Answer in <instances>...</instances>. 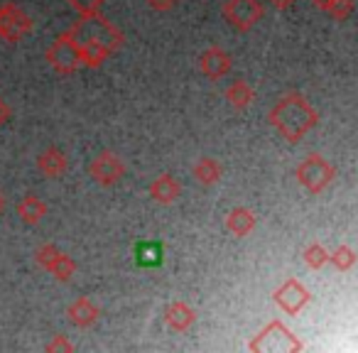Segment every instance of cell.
Returning <instances> with one entry per match:
<instances>
[{"instance_id":"obj_19","label":"cell","mask_w":358,"mask_h":353,"mask_svg":"<svg viewBox=\"0 0 358 353\" xmlns=\"http://www.w3.org/2000/svg\"><path fill=\"white\" fill-rule=\"evenodd\" d=\"M192 174H194V180L204 187H211L221 180V174H224V167L216 162L214 157H201L196 159V164L192 167Z\"/></svg>"},{"instance_id":"obj_3","label":"cell","mask_w":358,"mask_h":353,"mask_svg":"<svg viewBox=\"0 0 358 353\" xmlns=\"http://www.w3.org/2000/svg\"><path fill=\"white\" fill-rule=\"evenodd\" d=\"M294 177L309 194H322L336 177V167L322 154H307L294 169Z\"/></svg>"},{"instance_id":"obj_24","label":"cell","mask_w":358,"mask_h":353,"mask_svg":"<svg viewBox=\"0 0 358 353\" xmlns=\"http://www.w3.org/2000/svg\"><path fill=\"white\" fill-rule=\"evenodd\" d=\"M71 8H74L79 15H94V13L101 10L103 0H66Z\"/></svg>"},{"instance_id":"obj_10","label":"cell","mask_w":358,"mask_h":353,"mask_svg":"<svg viewBox=\"0 0 358 353\" xmlns=\"http://www.w3.org/2000/svg\"><path fill=\"white\" fill-rule=\"evenodd\" d=\"M199 69L206 79L219 81V79H224V76L231 74V69H234V59H231L229 52L221 50V47H209V50L199 57Z\"/></svg>"},{"instance_id":"obj_15","label":"cell","mask_w":358,"mask_h":353,"mask_svg":"<svg viewBox=\"0 0 358 353\" xmlns=\"http://www.w3.org/2000/svg\"><path fill=\"white\" fill-rule=\"evenodd\" d=\"M196 322V312L187 302H172L164 309V324L172 331H187Z\"/></svg>"},{"instance_id":"obj_20","label":"cell","mask_w":358,"mask_h":353,"mask_svg":"<svg viewBox=\"0 0 358 353\" xmlns=\"http://www.w3.org/2000/svg\"><path fill=\"white\" fill-rule=\"evenodd\" d=\"M329 263H334V268L346 273V270H351L356 265V250L351 245H338L334 253H329Z\"/></svg>"},{"instance_id":"obj_2","label":"cell","mask_w":358,"mask_h":353,"mask_svg":"<svg viewBox=\"0 0 358 353\" xmlns=\"http://www.w3.org/2000/svg\"><path fill=\"white\" fill-rule=\"evenodd\" d=\"M268 120L287 143H299L319 123V113L309 106V101L304 96L285 94L270 108Z\"/></svg>"},{"instance_id":"obj_13","label":"cell","mask_w":358,"mask_h":353,"mask_svg":"<svg viewBox=\"0 0 358 353\" xmlns=\"http://www.w3.org/2000/svg\"><path fill=\"white\" fill-rule=\"evenodd\" d=\"M37 169L45 177H50V180H59L62 174H66V169H69V159H66V154L59 147H47L37 157Z\"/></svg>"},{"instance_id":"obj_5","label":"cell","mask_w":358,"mask_h":353,"mask_svg":"<svg viewBox=\"0 0 358 353\" xmlns=\"http://www.w3.org/2000/svg\"><path fill=\"white\" fill-rule=\"evenodd\" d=\"M32 30H35V22L17 3H3L0 6V40L20 42L27 35H32Z\"/></svg>"},{"instance_id":"obj_9","label":"cell","mask_w":358,"mask_h":353,"mask_svg":"<svg viewBox=\"0 0 358 353\" xmlns=\"http://www.w3.org/2000/svg\"><path fill=\"white\" fill-rule=\"evenodd\" d=\"M275 302L280 304V309H285V312L294 317V314H299L312 302V294H309V289H304L302 284H299V280L287 278L280 284L278 292H275Z\"/></svg>"},{"instance_id":"obj_23","label":"cell","mask_w":358,"mask_h":353,"mask_svg":"<svg viewBox=\"0 0 358 353\" xmlns=\"http://www.w3.org/2000/svg\"><path fill=\"white\" fill-rule=\"evenodd\" d=\"M162 245L157 243H145L140 245V263L143 265H157L159 260H162Z\"/></svg>"},{"instance_id":"obj_12","label":"cell","mask_w":358,"mask_h":353,"mask_svg":"<svg viewBox=\"0 0 358 353\" xmlns=\"http://www.w3.org/2000/svg\"><path fill=\"white\" fill-rule=\"evenodd\" d=\"M179 194H182V185L174 180L172 174H159L157 180H152V185H150V199L162 206L174 204Z\"/></svg>"},{"instance_id":"obj_18","label":"cell","mask_w":358,"mask_h":353,"mask_svg":"<svg viewBox=\"0 0 358 353\" xmlns=\"http://www.w3.org/2000/svg\"><path fill=\"white\" fill-rule=\"evenodd\" d=\"M226 101H229V106H231V108H236V110L250 108V103L255 101L253 86H250L248 81H243V79L234 81V84L226 89Z\"/></svg>"},{"instance_id":"obj_6","label":"cell","mask_w":358,"mask_h":353,"mask_svg":"<svg viewBox=\"0 0 358 353\" xmlns=\"http://www.w3.org/2000/svg\"><path fill=\"white\" fill-rule=\"evenodd\" d=\"M221 13L236 32H250L263 17V6L260 0H226Z\"/></svg>"},{"instance_id":"obj_21","label":"cell","mask_w":358,"mask_h":353,"mask_svg":"<svg viewBox=\"0 0 358 353\" xmlns=\"http://www.w3.org/2000/svg\"><path fill=\"white\" fill-rule=\"evenodd\" d=\"M302 258H304V263H307V268L322 270L324 265L329 263V250L324 248V245H319V243H309L307 248H304Z\"/></svg>"},{"instance_id":"obj_28","label":"cell","mask_w":358,"mask_h":353,"mask_svg":"<svg viewBox=\"0 0 358 353\" xmlns=\"http://www.w3.org/2000/svg\"><path fill=\"white\" fill-rule=\"evenodd\" d=\"M10 108H8V103L3 99H0V128H3V125L8 123V120H10Z\"/></svg>"},{"instance_id":"obj_16","label":"cell","mask_w":358,"mask_h":353,"mask_svg":"<svg viewBox=\"0 0 358 353\" xmlns=\"http://www.w3.org/2000/svg\"><path fill=\"white\" fill-rule=\"evenodd\" d=\"M226 229L229 233H234L236 238H245V236L253 233L255 229V214L245 206H236V209L229 211L226 216Z\"/></svg>"},{"instance_id":"obj_29","label":"cell","mask_w":358,"mask_h":353,"mask_svg":"<svg viewBox=\"0 0 358 353\" xmlns=\"http://www.w3.org/2000/svg\"><path fill=\"white\" fill-rule=\"evenodd\" d=\"M331 3H334V0H312V6L317 8V10H322V13H329Z\"/></svg>"},{"instance_id":"obj_7","label":"cell","mask_w":358,"mask_h":353,"mask_svg":"<svg viewBox=\"0 0 358 353\" xmlns=\"http://www.w3.org/2000/svg\"><path fill=\"white\" fill-rule=\"evenodd\" d=\"M89 174H91V180H94L99 187H113V185H118V182L123 180L125 164L115 152L103 150V152H99L94 159H91Z\"/></svg>"},{"instance_id":"obj_30","label":"cell","mask_w":358,"mask_h":353,"mask_svg":"<svg viewBox=\"0 0 358 353\" xmlns=\"http://www.w3.org/2000/svg\"><path fill=\"white\" fill-rule=\"evenodd\" d=\"M3 211H6V196H3V192H0V216H3Z\"/></svg>"},{"instance_id":"obj_8","label":"cell","mask_w":358,"mask_h":353,"mask_svg":"<svg viewBox=\"0 0 358 353\" xmlns=\"http://www.w3.org/2000/svg\"><path fill=\"white\" fill-rule=\"evenodd\" d=\"M35 260H37V265H40V268H45L47 273H52L57 280H62V282L71 280V278H74V273H76L74 258H69L66 253H62L55 243L40 245V248H37V253H35Z\"/></svg>"},{"instance_id":"obj_11","label":"cell","mask_w":358,"mask_h":353,"mask_svg":"<svg viewBox=\"0 0 358 353\" xmlns=\"http://www.w3.org/2000/svg\"><path fill=\"white\" fill-rule=\"evenodd\" d=\"M66 317H69V322L74 324V326L89 329V326H94V324L99 322L101 309L91 297H79V299H74L69 307H66Z\"/></svg>"},{"instance_id":"obj_17","label":"cell","mask_w":358,"mask_h":353,"mask_svg":"<svg viewBox=\"0 0 358 353\" xmlns=\"http://www.w3.org/2000/svg\"><path fill=\"white\" fill-rule=\"evenodd\" d=\"M15 211H17V216H20L22 224L37 226L47 216V204L37 194H25L15 204Z\"/></svg>"},{"instance_id":"obj_14","label":"cell","mask_w":358,"mask_h":353,"mask_svg":"<svg viewBox=\"0 0 358 353\" xmlns=\"http://www.w3.org/2000/svg\"><path fill=\"white\" fill-rule=\"evenodd\" d=\"M263 331L268 333V336H273V343L268 341L260 351H302V343H299L280 322L268 324Z\"/></svg>"},{"instance_id":"obj_22","label":"cell","mask_w":358,"mask_h":353,"mask_svg":"<svg viewBox=\"0 0 358 353\" xmlns=\"http://www.w3.org/2000/svg\"><path fill=\"white\" fill-rule=\"evenodd\" d=\"M351 13H353V0H334L327 15L336 22H343V20L351 17Z\"/></svg>"},{"instance_id":"obj_26","label":"cell","mask_w":358,"mask_h":353,"mask_svg":"<svg viewBox=\"0 0 358 353\" xmlns=\"http://www.w3.org/2000/svg\"><path fill=\"white\" fill-rule=\"evenodd\" d=\"M179 0H148V6L152 8V10H157V13H169L174 6H177Z\"/></svg>"},{"instance_id":"obj_1","label":"cell","mask_w":358,"mask_h":353,"mask_svg":"<svg viewBox=\"0 0 358 353\" xmlns=\"http://www.w3.org/2000/svg\"><path fill=\"white\" fill-rule=\"evenodd\" d=\"M66 32H69V37L74 40V45L79 47L84 66H91V69L103 64V62L125 42L123 32L110 20H106L103 15H99V13H94V15H81Z\"/></svg>"},{"instance_id":"obj_4","label":"cell","mask_w":358,"mask_h":353,"mask_svg":"<svg viewBox=\"0 0 358 353\" xmlns=\"http://www.w3.org/2000/svg\"><path fill=\"white\" fill-rule=\"evenodd\" d=\"M45 59L50 62V66L62 76H69L74 71H79L84 66V59H81L79 47L74 45V40L69 37V32L59 35L45 52Z\"/></svg>"},{"instance_id":"obj_27","label":"cell","mask_w":358,"mask_h":353,"mask_svg":"<svg viewBox=\"0 0 358 353\" xmlns=\"http://www.w3.org/2000/svg\"><path fill=\"white\" fill-rule=\"evenodd\" d=\"M268 3L275 8V10L282 13V10H289V8H292L294 3H297V0H268Z\"/></svg>"},{"instance_id":"obj_25","label":"cell","mask_w":358,"mask_h":353,"mask_svg":"<svg viewBox=\"0 0 358 353\" xmlns=\"http://www.w3.org/2000/svg\"><path fill=\"white\" fill-rule=\"evenodd\" d=\"M47 351H74V343H69L64 336H55L47 343Z\"/></svg>"}]
</instances>
